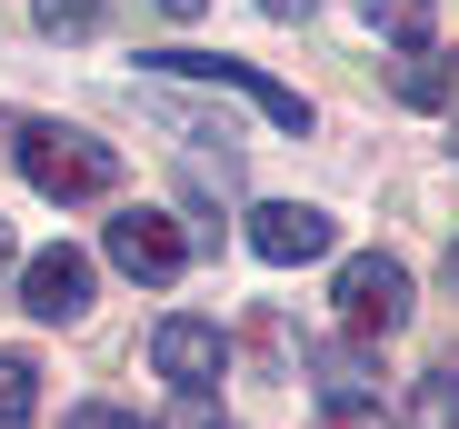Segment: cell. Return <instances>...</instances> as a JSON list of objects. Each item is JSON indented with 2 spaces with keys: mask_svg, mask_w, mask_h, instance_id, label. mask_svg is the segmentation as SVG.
<instances>
[{
  "mask_svg": "<svg viewBox=\"0 0 459 429\" xmlns=\"http://www.w3.org/2000/svg\"><path fill=\"white\" fill-rule=\"evenodd\" d=\"M21 180L40 200H110L120 190V150L91 130H60V120H30L21 130Z\"/></svg>",
  "mask_w": 459,
  "mask_h": 429,
  "instance_id": "obj_1",
  "label": "cell"
},
{
  "mask_svg": "<svg viewBox=\"0 0 459 429\" xmlns=\"http://www.w3.org/2000/svg\"><path fill=\"white\" fill-rule=\"evenodd\" d=\"M140 70H160V81H210V90H240V100H250L270 130H290V140L310 130V100H299L290 81H270V70H250V60H220V50H150Z\"/></svg>",
  "mask_w": 459,
  "mask_h": 429,
  "instance_id": "obj_2",
  "label": "cell"
},
{
  "mask_svg": "<svg viewBox=\"0 0 459 429\" xmlns=\"http://www.w3.org/2000/svg\"><path fill=\"white\" fill-rule=\"evenodd\" d=\"M330 300H340L350 339H400V330H410V270H400L390 250H359V260H340Z\"/></svg>",
  "mask_w": 459,
  "mask_h": 429,
  "instance_id": "obj_3",
  "label": "cell"
},
{
  "mask_svg": "<svg viewBox=\"0 0 459 429\" xmlns=\"http://www.w3.org/2000/svg\"><path fill=\"white\" fill-rule=\"evenodd\" d=\"M310 380H320L330 429H379V349L369 339H320L310 349Z\"/></svg>",
  "mask_w": 459,
  "mask_h": 429,
  "instance_id": "obj_4",
  "label": "cell"
},
{
  "mask_svg": "<svg viewBox=\"0 0 459 429\" xmlns=\"http://www.w3.org/2000/svg\"><path fill=\"white\" fill-rule=\"evenodd\" d=\"M100 250H110V270L140 279V290H170V279L190 270V240H180L170 210H120V220L100 230Z\"/></svg>",
  "mask_w": 459,
  "mask_h": 429,
  "instance_id": "obj_5",
  "label": "cell"
},
{
  "mask_svg": "<svg viewBox=\"0 0 459 429\" xmlns=\"http://www.w3.org/2000/svg\"><path fill=\"white\" fill-rule=\"evenodd\" d=\"M91 290H100V270H91V250H70V240L21 260V310H30V320H50V330L81 320V310H91Z\"/></svg>",
  "mask_w": 459,
  "mask_h": 429,
  "instance_id": "obj_6",
  "label": "cell"
},
{
  "mask_svg": "<svg viewBox=\"0 0 459 429\" xmlns=\"http://www.w3.org/2000/svg\"><path fill=\"white\" fill-rule=\"evenodd\" d=\"M330 210H310V200H260L250 210V250L270 260V270H299V260H330Z\"/></svg>",
  "mask_w": 459,
  "mask_h": 429,
  "instance_id": "obj_7",
  "label": "cell"
},
{
  "mask_svg": "<svg viewBox=\"0 0 459 429\" xmlns=\"http://www.w3.org/2000/svg\"><path fill=\"white\" fill-rule=\"evenodd\" d=\"M150 370H160L170 390H220V370H230L220 320H160L150 330Z\"/></svg>",
  "mask_w": 459,
  "mask_h": 429,
  "instance_id": "obj_8",
  "label": "cell"
},
{
  "mask_svg": "<svg viewBox=\"0 0 459 429\" xmlns=\"http://www.w3.org/2000/svg\"><path fill=\"white\" fill-rule=\"evenodd\" d=\"M369 11V30H390L400 50H429V30H439V0H359Z\"/></svg>",
  "mask_w": 459,
  "mask_h": 429,
  "instance_id": "obj_9",
  "label": "cell"
},
{
  "mask_svg": "<svg viewBox=\"0 0 459 429\" xmlns=\"http://www.w3.org/2000/svg\"><path fill=\"white\" fill-rule=\"evenodd\" d=\"M40 409V370H30V349H0V429H30Z\"/></svg>",
  "mask_w": 459,
  "mask_h": 429,
  "instance_id": "obj_10",
  "label": "cell"
},
{
  "mask_svg": "<svg viewBox=\"0 0 459 429\" xmlns=\"http://www.w3.org/2000/svg\"><path fill=\"white\" fill-rule=\"evenodd\" d=\"M410 429H459V370H420L410 380Z\"/></svg>",
  "mask_w": 459,
  "mask_h": 429,
  "instance_id": "obj_11",
  "label": "cell"
},
{
  "mask_svg": "<svg viewBox=\"0 0 459 429\" xmlns=\"http://www.w3.org/2000/svg\"><path fill=\"white\" fill-rule=\"evenodd\" d=\"M400 100H410V110H439V100H449V60L410 50V60H400Z\"/></svg>",
  "mask_w": 459,
  "mask_h": 429,
  "instance_id": "obj_12",
  "label": "cell"
},
{
  "mask_svg": "<svg viewBox=\"0 0 459 429\" xmlns=\"http://www.w3.org/2000/svg\"><path fill=\"white\" fill-rule=\"evenodd\" d=\"M30 21H40V30H60V40H81V30L100 21V0H30Z\"/></svg>",
  "mask_w": 459,
  "mask_h": 429,
  "instance_id": "obj_13",
  "label": "cell"
},
{
  "mask_svg": "<svg viewBox=\"0 0 459 429\" xmlns=\"http://www.w3.org/2000/svg\"><path fill=\"white\" fill-rule=\"evenodd\" d=\"M160 429H220V399H210V390H180V399H170V419H160Z\"/></svg>",
  "mask_w": 459,
  "mask_h": 429,
  "instance_id": "obj_14",
  "label": "cell"
},
{
  "mask_svg": "<svg viewBox=\"0 0 459 429\" xmlns=\"http://www.w3.org/2000/svg\"><path fill=\"white\" fill-rule=\"evenodd\" d=\"M60 429H150V419H130V409H110V399H91V409H70Z\"/></svg>",
  "mask_w": 459,
  "mask_h": 429,
  "instance_id": "obj_15",
  "label": "cell"
},
{
  "mask_svg": "<svg viewBox=\"0 0 459 429\" xmlns=\"http://www.w3.org/2000/svg\"><path fill=\"white\" fill-rule=\"evenodd\" d=\"M260 11H270V21H310L320 0H260Z\"/></svg>",
  "mask_w": 459,
  "mask_h": 429,
  "instance_id": "obj_16",
  "label": "cell"
},
{
  "mask_svg": "<svg viewBox=\"0 0 459 429\" xmlns=\"http://www.w3.org/2000/svg\"><path fill=\"white\" fill-rule=\"evenodd\" d=\"M160 11H170V21H200V11H210V0H160Z\"/></svg>",
  "mask_w": 459,
  "mask_h": 429,
  "instance_id": "obj_17",
  "label": "cell"
},
{
  "mask_svg": "<svg viewBox=\"0 0 459 429\" xmlns=\"http://www.w3.org/2000/svg\"><path fill=\"white\" fill-rule=\"evenodd\" d=\"M439 270H449V290H459V240H449V260H439Z\"/></svg>",
  "mask_w": 459,
  "mask_h": 429,
  "instance_id": "obj_18",
  "label": "cell"
},
{
  "mask_svg": "<svg viewBox=\"0 0 459 429\" xmlns=\"http://www.w3.org/2000/svg\"><path fill=\"white\" fill-rule=\"evenodd\" d=\"M0 260H11V220H0Z\"/></svg>",
  "mask_w": 459,
  "mask_h": 429,
  "instance_id": "obj_19",
  "label": "cell"
}]
</instances>
